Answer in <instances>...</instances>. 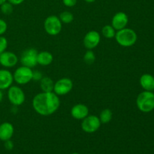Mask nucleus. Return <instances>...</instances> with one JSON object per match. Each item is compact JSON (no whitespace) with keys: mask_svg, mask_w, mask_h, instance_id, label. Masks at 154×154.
I'll list each match as a JSON object with an SVG mask.
<instances>
[{"mask_svg":"<svg viewBox=\"0 0 154 154\" xmlns=\"http://www.w3.org/2000/svg\"><path fill=\"white\" fill-rule=\"evenodd\" d=\"M32 105L33 109L39 115L51 116L60 108V96L54 92H42L34 96Z\"/></svg>","mask_w":154,"mask_h":154,"instance_id":"1","label":"nucleus"},{"mask_svg":"<svg viewBox=\"0 0 154 154\" xmlns=\"http://www.w3.org/2000/svg\"><path fill=\"white\" fill-rule=\"evenodd\" d=\"M114 38L117 43L123 48L133 46L138 40V35L135 30L126 27L116 32Z\"/></svg>","mask_w":154,"mask_h":154,"instance_id":"2","label":"nucleus"},{"mask_svg":"<svg viewBox=\"0 0 154 154\" xmlns=\"http://www.w3.org/2000/svg\"><path fill=\"white\" fill-rule=\"evenodd\" d=\"M137 108L143 113H149L154 109V93L151 91L141 92L136 99Z\"/></svg>","mask_w":154,"mask_h":154,"instance_id":"3","label":"nucleus"},{"mask_svg":"<svg viewBox=\"0 0 154 154\" xmlns=\"http://www.w3.org/2000/svg\"><path fill=\"white\" fill-rule=\"evenodd\" d=\"M44 29L48 35L56 36L62 31L63 23L59 17L56 15H50L44 21Z\"/></svg>","mask_w":154,"mask_h":154,"instance_id":"4","label":"nucleus"},{"mask_svg":"<svg viewBox=\"0 0 154 154\" xmlns=\"http://www.w3.org/2000/svg\"><path fill=\"white\" fill-rule=\"evenodd\" d=\"M32 75L33 71L31 68L21 66L14 72V81L19 85H26L32 81Z\"/></svg>","mask_w":154,"mask_h":154,"instance_id":"5","label":"nucleus"},{"mask_svg":"<svg viewBox=\"0 0 154 154\" xmlns=\"http://www.w3.org/2000/svg\"><path fill=\"white\" fill-rule=\"evenodd\" d=\"M8 99L11 104L15 107L20 106L26 100L23 90L17 86H11L8 89Z\"/></svg>","mask_w":154,"mask_h":154,"instance_id":"6","label":"nucleus"},{"mask_svg":"<svg viewBox=\"0 0 154 154\" xmlns=\"http://www.w3.org/2000/svg\"><path fill=\"white\" fill-rule=\"evenodd\" d=\"M73 89V82L69 78H63L54 82V90L58 96H63L70 93Z\"/></svg>","mask_w":154,"mask_h":154,"instance_id":"7","label":"nucleus"},{"mask_svg":"<svg viewBox=\"0 0 154 154\" xmlns=\"http://www.w3.org/2000/svg\"><path fill=\"white\" fill-rule=\"evenodd\" d=\"M100 120L96 115H88L82 120L81 129L87 133H94L101 127Z\"/></svg>","mask_w":154,"mask_h":154,"instance_id":"8","label":"nucleus"},{"mask_svg":"<svg viewBox=\"0 0 154 154\" xmlns=\"http://www.w3.org/2000/svg\"><path fill=\"white\" fill-rule=\"evenodd\" d=\"M38 51L35 48H28L25 50L21 54V57L20 58V61L22 66H27L31 69L37 66V57H38Z\"/></svg>","mask_w":154,"mask_h":154,"instance_id":"9","label":"nucleus"},{"mask_svg":"<svg viewBox=\"0 0 154 154\" xmlns=\"http://www.w3.org/2000/svg\"><path fill=\"white\" fill-rule=\"evenodd\" d=\"M101 35L96 30H91L86 33L83 40V44L87 50H93L99 45Z\"/></svg>","mask_w":154,"mask_h":154,"instance_id":"10","label":"nucleus"},{"mask_svg":"<svg viewBox=\"0 0 154 154\" xmlns=\"http://www.w3.org/2000/svg\"><path fill=\"white\" fill-rule=\"evenodd\" d=\"M18 57L14 52L5 51L0 54V65L5 68H13L17 64Z\"/></svg>","mask_w":154,"mask_h":154,"instance_id":"11","label":"nucleus"},{"mask_svg":"<svg viewBox=\"0 0 154 154\" xmlns=\"http://www.w3.org/2000/svg\"><path fill=\"white\" fill-rule=\"evenodd\" d=\"M129 23L128 15L123 11H119L113 16L111 25L116 31L126 28Z\"/></svg>","mask_w":154,"mask_h":154,"instance_id":"12","label":"nucleus"},{"mask_svg":"<svg viewBox=\"0 0 154 154\" xmlns=\"http://www.w3.org/2000/svg\"><path fill=\"white\" fill-rule=\"evenodd\" d=\"M71 115L75 120H82L89 115V108L84 104H76L71 109Z\"/></svg>","mask_w":154,"mask_h":154,"instance_id":"13","label":"nucleus"},{"mask_svg":"<svg viewBox=\"0 0 154 154\" xmlns=\"http://www.w3.org/2000/svg\"><path fill=\"white\" fill-rule=\"evenodd\" d=\"M13 82V74L7 69H0V90H7L12 86Z\"/></svg>","mask_w":154,"mask_h":154,"instance_id":"14","label":"nucleus"},{"mask_svg":"<svg viewBox=\"0 0 154 154\" xmlns=\"http://www.w3.org/2000/svg\"><path fill=\"white\" fill-rule=\"evenodd\" d=\"M14 132V126L9 122L0 123V140L2 141L10 140Z\"/></svg>","mask_w":154,"mask_h":154,"instance_id":"15","label":"nucleus"},{"mask_svg":"<svg viewBox=\"0 0 154 154\" xmlns=\"http://www.w3.org/2000/svg\"><path fill=\"white\" fill-rule=\"evenodd\" d=\"M140 85L146 91L154 90V77L150 74H144L141 76L139 80Z\"/></svg>","mask_w":154,"mask_h":154,"instance_id":"16","label":"nucleus"},{"mask_svg":"<svg viewBox=\"0 0 154 154\" xmlns=\"http://www.w3.org/2000/svg\"><path fill=\"white\" fill-rule=\"evenodd\" d=\"M53 61H54V56L49 51H41L38 54L37 63L42 66H49L53 63Z\"/></svg>","mask_w":154,"mask_h":154,"instance_id":"17","label":"nucleus"},{"mask_svg":"<svg viewBox=\"0 0 154 154\" xmlns=\"http://www.w3.org/2000/svg\"><path fill=\"white\" fill-rule=\"evenodd\" d=\"M54 82L49 77H44L40 81V87L42 92H53Z\"/></svg>","mask_w":154,"mask_h":154,"instance_id":"18","label":"nucleus"},{"mask_svg":"<svg viewBox=\"0 0 154 154\" xmlns=\"http://www.w3.org/2000/svg\"><path fill=\"white\" fill-rule=\"evenodd\" d=\"M113 117V112L111 109L109 108H105V109L102 110L101 111L100 114H99V120H100L101 123L105 124V123H108L111 122Z\"/></svg>","mask_w":154,"mask_h":154,"instance_id":"19","label":"nucleus"},{"mask_svg":"<svg viewBox=\"0 0 154 154\" xmlns=\"http://www.w3.org/2000/svg\"><path fill=\"white\" fill-rule=\"evenodd\" d=\"M102 35L105 38H113L115 37L116 30L111 25H105L102 29Z\"/></svg>","mask_w":154,"mask_h":154,"instance_id":"20","label":"nucleus"},{"mask_svg":"<svg viewBox=\"0 0 154 154\" xmlns=\"http://www.w3.org/2000/svg\"><path fill=\"white\" fill-rule=\"evenodd\" d=\"M59 18H60L62 23L69 24L74 20V15L72 12L65 11H63L60 13Z\"/></svg>","mask_w":154,"mask_h":154,"instance_id":"21","label":"nucleus"},{"mask_svg":"<svg viewBox=\"0 0 154 154\" xmlns=\"http://www.w3.org/2000/svg\"><path fill=\"white\" fill-rule=\"evenodd\" d=\"M84 61L87 65H92L96 61V55L93 50H87L84 55Z\"/></svg>","mask_w":154,"mask_h":154,"instance_id":"22","label":"nucleus"},{"mask_svg":"<svg viewBox=\"0 0 154 154\" xmlns=\"http://www.w3.org/2000/svg\"><path fill=\"white\" fill-rule=\"evenodd\" d=\"M13 6L14 5H12L10 2L6 1L5 2H4L2 5H0V10H1V12L3 14L9 15L11 14H12V12H13Z\"/></svg>","mask_w":154,"mask_h":154,"instance_id":"23","label":"nucleus"},{"mask_svg":"<svg viewBox=\"0 0 154 154\" xmlns=\"http://www.w3.org/2000/svg\"><path fill=\"white\" fill-rule=\"evenodd\" d=\"M8 40L5 36L0 35V54L5 52L8 48Z\"/></svg>","mask_w":154,"mask_h":154,"instance_id":"24","label":"nucleus"},{"mask_svg":"<svg viewBox=\"0 0 154 154\" xmlns=\"http://www.w3.org/2000/svg\"><path fill=\"white\" fill-rule=\"evenodd\" d=\"M8 29V24L4 20L0 19V35H2Z\"/></svg>","mask_w":154,"mask_h":154,"instance_id":"25","label":"nucleus"},{"mask_svg":"<svg viewBox=\"0 0 154 154\" xmlns=\"http://www.w3.org/2000/svg\"><path fill=\"white\" fill-rule=\"evenodd\" d=\"M43 78V75L41 72L38 70L33 71V75H32V80L35 81H40L41 79Z\"/></svg>","mask_w":154,"mask_h":154,"instance_id":"26","label":"nucleus"},{"mask_svg":"<svg viewBox=\"0 0 154 154\" xmlns=\"http://www.w3.org/2000/svg\"><path fill=\"white\" fill-rule=\"evenodd\" d=\"M62 1H63V5L69 8H72L76 5L78 0H62Z\"/></svg>","mask_w":154,"mask_h":154,"instance_id":"27","label":"nucleus"},{"mask_svg":"<svg viewBox=\"0 0 154 154\" xmlns=\"http://www.w3.org/2000/svg\"><path fill=\"white\" fill-rule=\"evenodd\" d=\"M4 142H5L4 146H5V147L6 150H11L12 149L14 148V143H13V141H11V139L4 141Z\"/></svg>","mask_w":154,"mask_h":154,"instance_id":"28","label":"nucleus"},{"mask_svg":"<svg viewBox=\"0 0 154 154\" xmlns=\"http://www.w3.org/2000/svg\"><path fill=\"white\" fill-rule=\"evenodd\" d=\"M8 2H10L12 5H19L23 2L25 0H7Z\"/></svg>","mask_w":154,"mask_h":154,"instance_id":"29","label":"nucleus"},{"mask_svg":"<svg viewBox=\"0 0 154 154\" xmlns=\"http://www.w3.org/2000/svg\"><path fill=\"white\" fill-rule=\"evenodd\" d=\"M3 99V93H2V90H0V102H2Z\"/></svg>","mask_w":154,"mask_h":154,"instance_id":"30","label":"nucleus"},{"mask_svg":"<svg viewBox=\"0 0 154 154\" xmlns=\"http://www.w3.org/2000/svg\"><path fill=\"white\" fill-rule=\"evenodd\" d=\"M84 1L87 3H93V2H94L96 0H84Z\"/></svg>","mask_w":154,"mask_h":154,"instance_id":"31","label":"nucleus"},{"mask_svg":"<svg viewBox=\"0 0 154 154\" xmlns=\"http://www.w3.org/2000/svg\"><path fill=\"white\" fill-rule=\"evenodd\" d=\"M6 1H7V0H0V5H2L4 2H5Z\"/></svg>","mask_w":154,"mask_h":154,"instance_id":"32","label":"nucleus"},{"mask_svg":"<svg viewBox=\"0 0 154 154\" xmlns=\"http://www.w3.org/2000/svg\"><path fill=\"white\" fill-rule=\"evenodd\" d=\"M72 154H79L78 153H73Z\"/></svg>","mask_w":154,"mask_h":154,"instance_id":"33","label":"nucleus"},{"mask_svg":"<svg viewBox=\"0 0 154 154\" xmlns=\"http://www.w3.org/2000/svg\"><path fill=\"white\" fill-rule=\"evenodd\" d=\"M90 154H92V153H90Z\"/></svg>","mask_w":154,"mask_h":154,"instance_id":"34","label":"nucleus"}]
</instances>
